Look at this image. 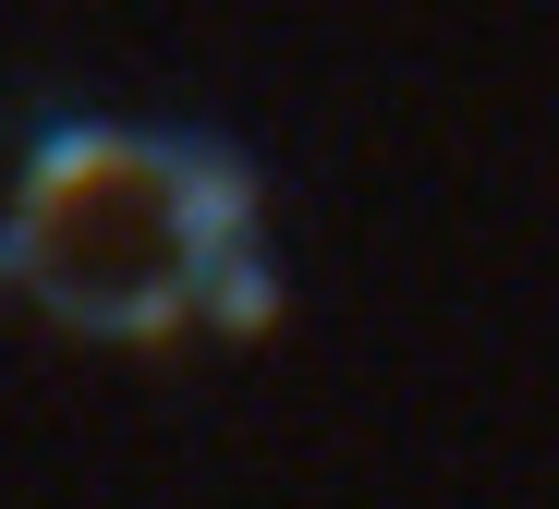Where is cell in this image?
<instances>
[{"label": "cell", "instance_id": "cell-1", "mask_svg": "<svg viewBox=\"0 0 559 509\" xmlns=\"http://www.w3.org/2000/svg\"><path fill=\"white\" fill-rule=\"evenodd\" d=\"M0 291H25L85 340H170L182 316L255 340L280 316L255 267V170L207 134L61 122L13 182Z\"/></svg>", "mask_w": 559, "mask_h": 509}]
</instances>
